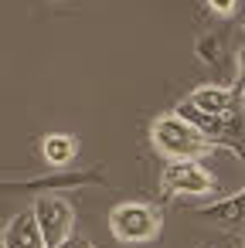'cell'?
I'll return each instance as SVG.
<instances>
[{
  "instance_id": "cell-1",
  "label": "cell",
  "mask_w": 245,
  "mask_h": 248,
  "mask_svg": "<svg viewBox=\"0 0 245 248\" xmlns=\"http://www.w3.org/2000/svg\"><path fill=\"white\" fill-rule=\"evenodd\" d=\"M150 140H153V150L167 160H197L201 153L211 150V140L201 129H194L187 119H180L177 112L160 116L150 129Z\"/></svg>"
},
{
  "instance_id": "cell-2",
  "label": "cell",
  "mask_w": 245,
  "mask_h": 248,
  "mask_svg": "<svg viewBox=\"0 0 245 248\" xmlns=\"http://www.w3.org/2000/svg\"><path fill=\"white\" fill-rule=\"evenodd\" d=\"M109 231L123 245H147L160 234V214L150 204H140V201L116 204L109 211Z\"/></svg>"
},
{
  "instance_id": "cell-3",
  "label": "cell",
  "mask_w": 245,
  "mask_h": 248,
  "mask_svg": "<svg viewBox=\"0 0 245 248\" xmlns=\"http://www.w3.org/2000/svg\"><path fill=\"white\" fill-rule=\"evenodd\" d=\"M160 187L170 197H201L214 190V177L201 167V160H167L160 170Z\"/></svg>"
},
{
  "instance_id": "cell-4",
  "label": "cell",
  "mask_w": 245,
  "mask_h": 248,
  "mask_svg": "<svg viewBox=\"0 0 245 248\" xmlns=\"http://www.w3.org/2000/svg\"><path fill=\"white\" fill-rule=\"evenodd\" d=\"M34 214H38V224H41V234L48 241V248H62L68 238H72V224H75V211L65 197L58 194H41L38 204H34Z\"/></svg>"
},
{
  "instance_id": "cell-5",
  "label": "cell",
  "mask_w": 245,
  "mask_h": 248,
  "mask_svg": "<svg viewBox=\"0 0 245 248\" xmlns=\"http://www.w3.org/2000/svg\"><path fill=\"white\" fill-rule=\"evenodd\" d=\"M197 109L225 119V123H235L238 119V89H228V85H197L191 95H187Z\"/></svg>"
},
{
  "instance_id": "cell-6",
  "label": "cell",
  "mask_w": 245,
  "mask_h": 248,
  "mask_svg": "<svg viewBox=\"0 0 245 248\" xmlns=\"http://www.w3.org/2000/svg\"><path fill=\"white\" fill-rule=\"evenodd\" d=\"M4 248H48L34 207L14 214V217L7 221V228H4Z\"/></svg>"
},
{
  "instance_id": "cell-7",
  "label": "cell",
  "mask_w": 245,
  "mask_h": 248,
  "mask_svg": "<svg viewBox=\"0 0 245 248\" xmlns=\"http://www.w3.org/2000/svg\"><path fill=\"white\" fill-rule=\"evenodd\" d=\"M41 153H45V160H48L51 167H68V163L79 156V140L68 136V133H51V136H45Z\"/></svg>"
},
{
  "instance_id": "cell-8",
  "label": "cell",
  "mask_w": 245,
  "mask_h": 248,
  "mask_svg": "<svg viewBox=\"0 0 245 248\" xmlns=\"http://www.w3.org/2000/svg\"><path fill=\"white\" fill-rule=\"evenodd\" d=\"M204 217H214V221H242L245 217V194H238V197H228V201H218L214 207H204L201 211Z\"/></svg>"
},
{
  "instance_id": "cell-9",
  "label": "cell",
  "mask_w": 245,
  "mask_h": 248,
  "mask_svg": "<svg viewBox=\"0 0 245 248\" xmlns=\"http://www.w3.org/2000/svg\"><path fill=\"white\" fill-rule=\"evenodd\" d=\"M82 177H55V180H34V184H28V187H51V190H58V187H72V184H79Z\"/></svg>"
},
{
  "instance_id": "cell-10",
  "label": "cell",
  "mask_w": 245,
  "mask_h": 248,
  "mask_svg": "<svg viewBox=\"0 0 245 248\" xmlns=\"http://www.w3.org/2000/svg\"><path fill=\"white\" fill-rule=\"evenodd\" d=\"M235 4H238V0H208V7H211L214 14H231Z\"/></svg>"
},
{
  "instance_id": "cell-11",
  "label": "cell",
  "mask_w": 245,
  "mask_h": 248,
  "mask_svg": "<svg viewBox=\"0 0 245 248\" xmlns=\"http://www.w3.org/2000/svg\"><path fill=\"white\" fill-rule=\"evenodd\" d=\"M62 248H96V245H92L89 238H79V234H72V238H68Z\"/></svg>"
},
{
  "instance_id": "cell-12",
  "label": "cell",
  "mask_w": 245,
  "mask_h": 248,
  "mask_svg": "<svg viewBox=\"0 0 245 248\" xmlns=\"http://www.w3.org/2000/svg\"><path fill=\"white\" fill-rule=\"evenodd\" d=\"M238 85H245V45L238 51Z\"/></svg>"
},
{
  "instance_id": "cell-13",
  "label": "cell",
  "mask_w": 245,
  "mask_h": 248,
  "mask_svg": "<svg viewBox=\"0 0 245 248\" xmlns=\"http://www.w3.org/2000/svg\"><path fill=\"white\" fill-rule=\"evenodd\" d=\"M238 116H242V123H245V85L238 89Z\"/></svg>"
},
{
  "instance_id": "cell-14",
  "label": "cell",
  "mask_w": 245,
  "mask_h": 248,
  "mask_svg": "<svg viewBox=\"0 0 245 248\" xmlns=\"http://www.w3.org/2000/svg\"><path fill=\"white\" fill-rule=\"evenodd\" d=\"M242 156H245V146H242Z\"/></svg>"
}]
</instances>
